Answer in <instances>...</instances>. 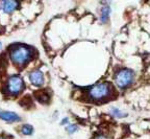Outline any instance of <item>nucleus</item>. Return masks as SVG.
Segmentation results:
<instances>
[{
  "instance_id": "nucleus-1",
  "label": "nucleus",
  "mask_w": 150,
  "mask_h": 139,
  "mask_svg": "<svg viewBox=\"0 0 150 139\" xmlns=\"http://www.w3.org/2000/svg\"><path fill=\"white\" fill-rule=\"evenodd\" d=\"M33 57V50L29 47H26L23 45H19L11 50V59L18 66L25 65L30 61Z\"/></svg>"
},
{
  "instance_id": "nucleus-13",
  "label": "nucleus",
  "mask_w": 150,
  "mask_h": 139,
  "mask_svg": "<svg viewBox=\"0 0 150 139\" xmlns=\"http://www.w3.org/2000/svg\"><path fill=\"white\" fill-rule=\"evenodd\" d=\"M96 139H108V137L104 136V135H99V136L96 137Z\"/></svg>"
},
{
  "instance_id": "nucleus-12",
  "label": "nucleus",
  "mask_w": 150,
  "mask_h": 139,
  "mask_svg": "<svg viewBox=\"0 0 150 139\" xmlns=\"http://www.w3.org/2000/svg\"><path fill=\"white\" fill-rule=\"evenodd\" d=\"M68 123H69V118H68V117L64 118V119L62 120V125H68Z\"/></svg>"
},
{
  "instance_id": "nucleus-3",
  "label": "nucleus",
  "mask_w": 150,
  "mask_h": 139,
  "mask_svg": "<svg viewBox=\"0 0 150 139\" xmlns=\"http://www.w3.org/2000/svg\"><path fill=\"white\" fill-rule=\"evenodd\" d=\"M134 82V72L128 69L120 70L115 76V83L120 89H124L128 87Z\"/></svg>"
},
{
  "instance_id": "nucleus-5",
  "label": "nucleus",
  "mask_w": 150,
  "mask_h": 139,
  "mask_svg": "<svg viewBox=\"0 0 150 139\" xmlns=\"http://www.w3.org/2000/svg\"><path fill=\"white\" fill-rule=\"evenodd\" d=\"M19 2L17 0H0V10L5 14H12L18 9Z\"/></svg>"
},
{
  "instance_id": "nucleus-11",
  "label": "nucleus",
  "mask_w": 150,
  "mask_h": 139,
  "mask_svg": "<svg viewBox=\"0 0 150 139\" xmlns=\"http://www.w3.org/2000/svg\"><path fill=\"white\" fill-rule=\"evenodd\" d=\"M78 127L76 125H67V128H66V130H67V132L69 133V134H73V133H75L76 131H77Z\"/></svg>"
},
{
  "instance_id": "nucleus-9",
  "label": "nucleus",
  "mask_w": 150,
  "mask_h": 139,
  "mask_svg": "<svg viewBox=\"0 0 150 139\" xmlns=\"http://www.w3.org/2000/svg\"><path fill=\"white\" fill-rule=\"evenodd\" d=\"M22 134L24 135H31L33 132V128L31 127L30 125H24L23 127H22Z\"/></svg>"
},
{
  "instance_id": "nucleus-4",
  "label": "nucleus",
  "mask_w": 150,
  "mask_h": 139,
  "mask_svg": "<svg viewBox=\"0 0 150 139\" xmlns=\"http://www.w3.org/2000/svg\"><path fill=\"white\" fill-rule=\"evenodd\" d=\"M24 88V82L21 76H13L9 78L7 82V90L11 94L16 95L19 94Z\"/></svg>"
},
{
  "instance_id": "nucleus-14",
  "label": "nucleus",
  "mask_w": 150,
  "mask_h": 139,
  "mask_svg": "<svg viewBox=\"0 0 150 139\" xmlns=\"http://www.w3.org/2000/svg\"><path fill=\"white\" fill-rule=\"evenodd\" d=\"M1 46H2V44H1V42H0V49H1Z\"/></svg>"
},
{
  "instance_id": "nucleus-2",
  "label": "nucleus",
  "mask_w": 150,
  "mask_h": 139,
  "mask_svg": "<svg viewBox=\"0 0 150 139\" xmlns=\"http://www.w3.org/2000/svg\"><path fill=\"white\" fill-rule=\"evenodd\" d=\"M110 93V85L108 83H99L89 90V96L95 101L105 98Z\"/></svg>"
},
{
  "instance_id": "nucleus-7",
  "label": "nucleus",
  "mask_w": 150,
  "mask_h": 139,
  "mask_svg": "<svg viewBox=\"0 0 150 139\" xmlns=\"http://www.w3.org/2000/svg\"><path fill=\"white\" fill-rule=\"evenodd\" d=\"M0 119H3L7 123H14V121H19L21 119L18 114L11 111H3L0 110Z\"/></svg>"
},
{
  "instance_id": "nucleus-8",
  "label": "nucleus",
  "mask_w": 150,
  "mask_h": 139,
  "mask_svg": "<svg viewBox=\"0 0 150 139\" xmlns=\"http://www.w3.org/2000/svg\"><path fill=\"white\" fill-rule=\"evenodd\" d=\"M110 15V6L108 3L103 4L100 10V20L102 23H106Z\"/></svg>"
},
{
  "instance_id": "nucleus-6",
  "label": "nucleus",
  "mask_w": 150,
  "mask_h": 139,
  "mask_svg": "<svg viewBox=\"0 0 150 139\" xmlns=\"http://www.w3.org/2000/svg\"><path fill=\"white\" fill-rule=\"evenodd\" d=\"M29 81L35 86H41L44 83V76L41 70H33L29 73Z\"/></svg>"
},
{
  "instance_id": "nucleus-15",
  "label": "nucleus",
  "mask_w": 150,
  "mask_h": 139,
  "mask_svg": "<svg viewBox=\"0 0 150 139\" xmlns=\"http://www.w3.org/2000/svg\"><path fill=\"white\" fill-rule=\"evenodd\" d=\"M0 139H5V138H2V137H0Z\"/></svg>"
},
{
  "instance_id": "nucleus-10",
  "label": "nucleus",
  "mask_w": 150,
  "mask_h": 139,
  "mask_svg": "<svg viewBox=\"0 0 150 139\" xmlns=\"http://www.w3.org/2000/svg\"><path fill=\"white\" fill-rule=\"evenodd\" d=\"M112 114L114 116H116V117H118V118H122V117H125V116H126V114L123 113V112H121V111H120L119 109H117V108H112Z\"/></svg>"
}]
</instances>
